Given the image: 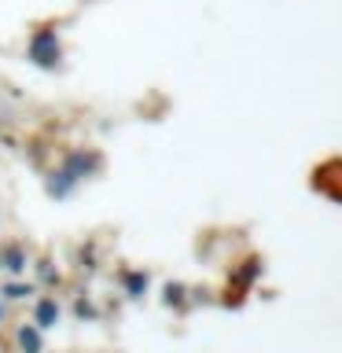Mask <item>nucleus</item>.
Returning a JSON list of instances; mask_svg holds the SVG:
<instances>
[{"label":"nucleus","instance_id":"6","mask_svg":"<svg viewBox=\"0 0 342 353\" xmlns=\"http://www.w3.org/2000/svg\"><path fill=\"white\" fill-rule=\"evenodd\" d=\"M37 276L44 280V287H55V283H59V272L52 269V261H41V265H37Z\"/></svg>","mask_w":342,"mask_h":353},{"label":"nucleus","instance_id":"7","mask_svg":"<svg viewBox=\"0 0 342 353\" xmlns=\"http://www.w3.org/2000/svg\"><path fill=\"white\" fill-rule=\"evenodd\" d=\"M4 324H8V305L0 302V331H4Z\"/></svg>","mask_w":342,"mask_h":353},{"label":"nucleus","instance_id":"4","mask_svg":"<svg viewBox=\"0 0 342 353\" xmlns=\"http://www.w3.org/2000/svg\"><path fill=\"white\" fill-rule=\"evenodd\" d=\"M11 339H15L19 353H44V331L37 324H15L11 327Z\"/></svg>","mask_w":342,"mask_h":353},{"label":"nucleus","instance_id":"1","mask_svg":"<svg viewBox=\"0 0 342 353\" xmlns=\"http://www.w3.org/2000/svg\"><path fill=\"white\" fill-rule=\"evenodd\" d=\"M30 55H33V63L37 66H55L59 63V37L48 30V26H41V30H33V37H30Z\"/></svg>","mask_w":342,"mask_h":353},{"label":"nucleus","instance_id":"3","mask_svg":"<svg viewBox=\"0 0 342 353\" xmlns=\"http://www.w3.org/2000/svg\"><path fill=\"white\" fill-rule=\"evenodd\" d=\"M59 316H63L59 298L48 294V291H41V298L33 302V324H37L41 331H52L55 324H59Z\"/></svg>","mask_w":342,"mask_h":353},{"label":"nucleus","instance_id":"5","mask_svg":"<svg viewBox=\"0 0 342 353\" xmlns=\"http://www.w3.org/2000/svg\"><path fill=\"white\" fill-rule=\"evenodd\" d=\"M33 294H37V287H33L30 280H22V276H11L8 283H0V302H4V305L8 302H15V305L19 302H30Z\"/></svg>","mask_w":342,"mask_h":353},{"label":"nucleus","instance_id":"2","mask_svg":"<svg viewBox=\"0 0 342 353\" xmlns=\"http://www.w3.org/2000/svg\"><path fill=\"white\" fill-rule=\"evenodd\" d=\"M0 269L11 272V276H22L30 269V254H26V247H22L19 239H4V243H0Z\"/></svg>","mask_w":342,"mask_h":353}]
</instances>
